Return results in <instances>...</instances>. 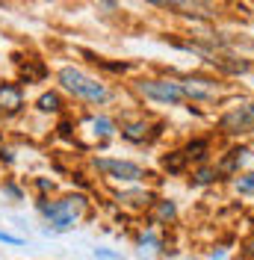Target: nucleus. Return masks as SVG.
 Instances as JSON below:
<instances>
[{"label": "nucleus", "mask_w": 254, "mask_h": 260, "mask_svg": "<svg viewBox=\"0 0 254 260\" xmlns=\"http://www.w3.org/2000/svg\"><path fill=\"white\" fill-rule=\"evenodd\" d=\"M56 83H59L62 92L74 95L77 101H86V104H98V107H101V104H107L112 98V92L107 89V83H101L98 77L80 71L74 65H62V68L56 71Z\"/></svg>", "instance_id": "f257e3e1"}, {"label": "nucleus", "mask_w": 254, "mask_h": 260, "mask_svg": "<svg viewBox=\"0 0 254 260\" xmlns=\"http://www.w3.org/2000/svg\"><path fill=\"white\" fill-rule=\"evenodd\" d=\"M86 207V198L83 195H68V198H59V201H42L39 210L48 219L53 231H68V228L77 225L80 213Z\"/></svg>", "instance_id": "f03ea898"}, {"label": "nucleus", "mask_w": 254, "mask_h": 260, "mask_svg": "<svg viewBox=\"0 0 254 260\" xmlns=\"http://www.w3.org/2000/svg\"><path fill=\"white\" fill-rule=\"evenodd\" d=\"M136 89H139V95L148 98V101H154V104H166V107H177V104H183L186 98H183V89H180V83L177 80H163V77H148V80H139L136 83Z\"/></svg>", "instance_id": "7ed1b4c3"}, {"label": "nucleus", "mask_w": 254, "mask_h": 260, "mask_svg": "<svg viewBox=\"0 0 254 260\" xmlns=\"http://www.w3.org/2000/svg\"><path fill=\"white\" fill-rule=\"evenodd\" d=\"M95 169L112 180H121V183H139L145 178L142 166L130 160H118V157H95Z\"/></svg>", "instance_id": "20e7f679"}, {"label": "nucleus", "mask_w": 254, "mask_h": 260, "mask_svg": "<svg viewBox=\"0 0 254 260\" xmlns=\"http://www.w3.org/2000/svg\"><path fill=\"white\" fill-rule=\"evenodd\" d=\"M222 133H231V136H242V133H251L254 130V101L242 104V107H234L222 115L219 121Z\"/></svg>", "instance_id": "39448f33"}, {"label": "nucleus", "mask_w": 254, "mask_h": 260, "mask_svg": "<svg viewBox=\"0 0 254 260\" xmlns=\"http://www.w3.org/2000/svg\"><path fill=\"white\" fill-rule=\"evenodd\" d=\"M24 107H27L24 89H21L18 83L0 80V115H18Z\"/></svg>", "instance_id": "423d86ee"}, {"label": "nucleus", "mask_w": 254, "mask_h": 260, "mask_svg": "<svg viewBox=\"0 0 254 260\" xmlns=\"http://www.w3.org/2000/svg\"><path fill=\"white\" fill-rule=\"evenodd\" d=\"M180 89H183V98H186V101H216V95H219V83L201 80V77H186V80H180Z\"/></svg>", "instance_id": "0eeeda50"}, {"label": "nucleus", "mask_w": 254, "mask_h": 260, "mask_svg": "<svg viewBox=\"0 0 254 260\" xmlns=\"http://www.w3.org/2000/svg\"><path fill=\"white\" fill-rule=\"evenodd\" d=\"M36 110L45 115H59L65 110V101L59 92H42L39 95V101H36Z\"/></svg>", "instance_id": "6e6552de"}, {"label": "nucleus", "mask_w": 254, "mask_h": 260, "mask_svg": "<svg viewBox=\"0 0 254 260\" xmlns=\"http://www.w3.org/2000/svg\"><path fill=\"white\" fill-rule=\"evenodd\" d=\"M121 136H124L127 142H133V145H142V142H148V136H151V124L148 121H130V124H124L121 127Z\"/></svg>", "instance_id": "1a4fd4ad"}, {"label": "nucleus", "mask_w": 254, "mask_h": 260, "mask_svg": "<svg viewBox=\"0 0 254 260\" xmlns=\"http://www.w3.org/2000/svg\"><path fill=\"white\" fill-rule=\"evenodd\" d=\"M89 124H92V133H95V136H101V139H110V136H115V133H118L115 121H112V118H107V115H92V118H89Z\"/></svg>", "instance_id": "9d476101"}, {"label": "nucleus", "mask_w": 254, "mask_h": 260, "mask_svg": "<svg viewBox=\"0 0 254 260\" xmlns=\"http://www.w3.org/2000/svg\"><path fill=\"white\" fill-rule=\"evenodd\" d=\"M245 154H248L245 148H239V151H228V157H225V160L219 162V169H216V172H219V175H234L239 166H242Z\"/></svg>", "instance_id": "9b49d317"}, {"label": "nucleus", "mask_w": 254, "mask_h": 260, "mask_svg": "<svg viewBox=\"0 0 254 260\" xmlns=\"http://www.w3.org/2000/svg\"><path fill=\"white\" fill-rule=\"evenodd\" d=\"M186 162H189V160H186V154H183V151H172V154H166V157H163V166H166L172 175H180Z\"/></svg>", "instance_id": "f8f14e48"}, {"label": "nucleus", "mask_w": 254, "mask_h": 260, "mask_svg": "<svg viewBox=\"0 0 254 260\" xmlns=\"http://www.w3.org/2000/svg\"><path fill=\"white\" fill-rule=\"evenodd\" d=\"M207 148H210V142H207V139H192V142H186L183 154H186V160H204Z\"/></svg>", "instance_id": "ddd939ff"}, {"label": "nucleus", "mask_w": 254, "mask_h": 260, "mask_svg": "<svg viewBox=\"0 0 254 260\" xmlns=\"http://www.w3.org/2000/svg\"><path fill=\"white\" fill-rule=\"evenodd\" d=\"M234 186H237L239 195H254V172H248V175H239V178L234 180Z\"/></svg>", "instance_id": "4468645a"}, {"label": "nucleus", "mask_w": 254, "mask_h": 260, "mask_svg": "<svg viewBox=\"0 0 254 260\" xmlns=\"http://www.w3.org/2000/svg\"><path fill=\"white\" fill-rule=\"evenodd\" d=\"M216 178H219L216 169H198V172L192 175V183H195V186H207V183H213Z\"/></svg>", "instance_id": "2eb2a0df"}, {"label": "nucleus", "mask_w": 254, "mask_h": 260, "mask_svg": "<svg viewBox=\"0 0 254 260\" xmlns=\"http://www.w3.org/2000/svg\"><path fill=\"white\" fill-rule=\"evenodd\" d=\"M157 213H160V219H175L177 207H175V204H172V201H160Z\"/></svg>", "instance_id": "dca6fc26"}, {"label": "nucleus", "mask_w": 254, "mask_h": 260, "mask_svg": "<svg viewBox=\"0 0 254 260\" xmlns=\"http://www.w3.org/2000/svg\"><path fill=\"white\" fill-rule=\"evenodd\" d=\"M0 243H6V245H24V240H21V237H12V234H6V231H0Z\"/></svg>", "instance_id": "f3484780"}, {"label": "nucleus", "mask_w": 254, "mask_h": 260, "mask_svg": "<svg viewBox=\"0 0 254 260\" xmlns=\"http://www.w3.org/2000/svg\"><path fill=\"white\" fill-rule=\"evenodd\" d=\"M95 254H98V257H104V260H124L121 254H115V251H107V248H98Z\"/></svg>", "instance_id": "a211bd4d"}, {"label": "nucleus", "mask_w": 254, "mask_h": 260, "mask_svg": "<svg viewBox=\"0 0 254 260\" xmlns=\"http://www.w3.org/2000/svg\"><path fill=\"white\" fill-rule=\"evenodd\" d=\"M3 192H6V195H12V198H21V189H18L15 183H6V186H3Z\"/></svg>", "instance_id": "6ab92c4d"}, {"label": "nucleus", "mask_w": 254, "mask_h": 260, "mask_svg": "<svg viewBox=\"0 0 254 260\" xmlns=\"http://www.w3.org/2000/svg\"><path fill=\"white\" fill-rule=\"evenodd\" d=\"M95 3H104L107 9H115V0H95Z\"/></svg>", "instance_id": "aec40b11"}, {"label": "nucleus", "mask_w": 254, "mask_h": 260, "mask_svg": "<svg viewBox=\"0 0 254 260\" xmlns=\"http://www.w3.org/2000/svg\"><path fill=\"white\" fill-rule=\"evenodd\" d=\"M148 3H154V6H166L169 0H148Z\"/></svg>", "instance_id": "412c9836"}]
</instances>
